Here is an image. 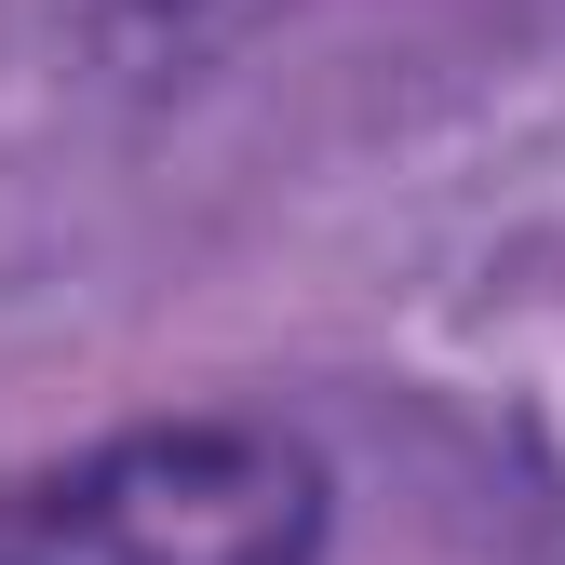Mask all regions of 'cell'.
Wrapping results in <instances>:
<instances>
[{"instance_id": "obj_1", "label": "cell", "mask_w": 565, "mask_h": 565, "mask_svg": "<svg viewBox=\"0 0 565 565\" xmlns=\"http://www.w3.org/2000/svg\"><path fill=\"white\" fill-rule=\"evenodd\" d=\"M0 565H323V458L269 417H149L0 484Z\"/></svg>"}]
</instances>
